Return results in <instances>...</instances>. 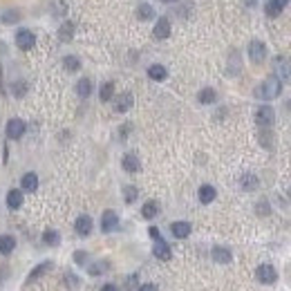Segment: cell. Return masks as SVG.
<instances>
[{
	"mask_svg": "<svg viewBox=\"0 0 291 291\" xmlns=\"http://www.w3.org/2000/svg\"><path fill=\"white\" fill-rule=\"evenodd\" d=\"M20 18H23V14H20L16 7H9V9H5L0 14V23L2 25H16Z\"/></svg>",
	"mask_w": 291,
	"mask_h": 291,
	"instance_id": "cell-23",
	"label": "cell"
},
{
	"mask_svg": "<svg viewBox=\"0 0 291 291\" xmlns=\"http://www.w3.org/2000/svg\"><path fill=\"white\" fill-rule=\"evenodd\" d=\"M11 92H14V97H16V99H23L25 94H27V83H25V81H16V83H11Z\"/></svg>",
	"mask_w": 291,
	"mask_h": 291,
	"instance_id": "cell-36",
	"label": "cell"
},
{
	"mask_svg": "<svg viewBox=\"0 0 291 291\" xmlns=\"http://www.w3.org/2000/svg\"><path fill=\"white\" fill-rule=\"evenodd\" d=\"M76 94L81 99L90 97V94H92V81H90V78H81V81L76 83Z\"/></svg>",
	"mask_w": 291,
	"mask_h": 291,
	"instance_id": "cell-31",
	"label": "cell"
},
{
	"mask_svg": "<svg viewBox=\"0 0 291 291\" xmlns=\"http://www.w3.org/2000/svg\"><path fill=\"white\" fill-rule=\"evenodd\" d=\"M108 269H110V262L108 260H99V262H92V264H87V273L92 278L101 276V273H106Z\"/></svg>",
	"mask_w": 291,
	"mask_h": 291,
	"instance_id": "cell-26",
	"label": "cell"
},
{
	"mask_svg": "<svg viewBox=\"0 0 291 291\" xmlns=\"http://www.w3.org/2000/svg\"><path fill=\"white\" fill-rule=\"evenodd\" d=\"M255 278H257V282H262V285H276L278 271H276L273 264H260V267L255 269Z\"/></svg>",
	"mask_w": 291,
	"mask_h": 291,
	"instance_id": "cell-3",
	"label": "cell"
},
{
	"mask_svg": "<svg viewBox=\"0 0 291 291\" xmlns=\"http://www.w3.org/2000/svg\"><path fill=\"white\" fill-rule=\"evenodd\" d=\"M72 260L76 262L78 267H87V264H90V255H87V251H74Z\"/></svg>",
	"mask_w": 291,
	"mask_h": 291,
	"instance_id": "cell-37",
	"label": "cell"
},
{
	"mask_svg": "<svg viewBox=\"0 0 291 291\" xmlns=\"http://www.w3.org/2000/svg\"><path fill=\"white\" fill-rule=\"evenodd\" d=\"M74 32H76V25H74L72 20H65V23L58 27V40H61V43H70V40L74 38Z\"/></svg>",
	"mask_w": 291,
	"mask_h": 291,
	"instance_id": "cell-19",
	"label": "cell"
},
{
	"mask_svg": "<svg viewBox=\"0 0 291 291\" xmlns=\"http://www.w3.org/2000/svg\"><path fill=\"white\" fill-rule=\"evenodd\" d=\"M25 130H27V126H25V121L23 119H18V116H14V119H9L7 121V126H5V135H7V139H20V137L25 135Z\"/></svg>",
	"mask_w": 291,
	"mask_h": 291,
	"instance_id": "cell-4",
	"label": "cell"
},
{
	"mask_svg": "<svg viewBox=\"0 0 291 291\" xmlns=\"http://www.w3.org/2000/svg\"><path fill=\"white\" fill-rule=\"evenodd\" d=\"M43 244L45 247H58V244H61V235H58V231H54V228H45L43 231Z\"/></svg>",
	"mask_w": 291,
	"mask_h": 291,
	"instance_id": "cell-29",
	"label": "cell"
},
{
	"mask_svg": "<svg viewBox=\"0 0 291 291\" xmlns=\"http://www.w3.org/2000/svg\"><path fill=\"white\" fill-rule=\"evenodd\" d=\"M255 211H257V215H269L271 213V206H269L267 199H260V202L255 204Z\"/></svg>",
	"mask_w": 291,
	"mask_h": 291,
	"instance_id": "cell-38",
	"label": "cell"
},
{
	"mask_svg": "<svg viewBox=\"0 0 291 291\" xmlns=\"http://www.w3.org/2000/svg\"><path fill=\"white\" fill-rule=\"evenodd\" d=\"M255 121H257V126H262V128L273 126V121H276V110H273L271 106H260L255 110Z\"/></svg>",
	"mask_w": 291,
	"mask_h": 291,
	"instance_id": "cell-5",
	"label": "cell"
},
{
	"mask_svg": "<svg viewBox=\"0 0 291 291\" xmlns=\"http://www.w3.org/2000/svg\"><path fill=\"white\" fill-rule=\"evenodd\" d=\"M197 197H199V202H202V204H211L215 197H218V190H215V186L204 184V186H199Z\"/></svg>",
	"mask_w": 291,
	"mask_h": 291,
	"instance_id": "cell-22",
	"label": "cell"
},
{
	"mask_svg": "<svg viewBox=\"0 0 291 291\" xmlns=\"http://www.w3.org/2000/svg\"><path fill=\"white\" fill-rule=\"evenodd\" d=\"M289 195H291V188H289Z\"/></svg>",
	"mask_w": 291,
	"mask_h": 291,
	"instance_id": "cell-45",
	"label": "cell"
},
{
	"mask_svg": "<svg viewBox=\"0 0 291 291\" xmlns=\"http://www.w3.org/2000/svg\"><path fill=\"white\" fill-rule=\"evenodd\" d=\"M54 269V262L52 260H45V262H38V264H36L34 269H32V271L27 273V285H32V282H36L38 280V278H43L45 273H49Z\"/></svg>",
	"mask_w": 291,
	"mask_h": 291,
	"instance_id": "cell-9",
	"label": "cell"
},
{
	"mask_svg": "<svg viewBox=\"0 0 291 291\" xmlns=\"http://www.w3.org/2000/svg\"><path fill=\"white\" fill-rule=\"evenodd\" d=\"M273 70H276V78L287 81V78L291 76V61L287 56H276V61H273Z\"/></svg>",
	"mask_w": 291,
	"mask_h": 291,
	"instance_id": "cell-7",
	"label": "cell"
},
{
	"mask_svg": "<svg viewBox=\"0 0 291 291\" xmlns=\"http://www.w3.org/2000/svg\"><path fill=\"white\" fill-rule=\"evenodd\" d=\"M121 166H123L126 173H139L141 170V161H139V157H137L135 152H126L123 159H121Z\"/></svg>",
	"mask_w": 291,
	"mask_h": 291,
	"instance_id": "cell-17",
	"label": "cell"
},
{
	"mask_svg": "<svg viewBox=\"0 0 291 291\" xmlns=\"http://www.w3.org/2000/svg\"><path fill=\"white\" fill-rule=\"evenodd\" d=\"M148 235H150V238H152V240L161 238V233H159V228H157V226H150V228H148Z\"/></svg>",
	"mask_w": 291,
	"mask_h": 291,
	"instance_id": "cell-41",
	"label": "cell"
},
{
	"mask_svg": "<svg viewBox=\"0 0 291 291\" xmlns=\"http://www.w3.org/2000/svg\"><path fill=\"white\" fill-rule=\"evenodd\" d=\"M5 202H7V209L9 211H18L20 206H23V202H25V193L20 188H11L9 193H7Z\"/></svg>",
	"mask_w": 291,
	"mask_h": 291,
	"instance_id": "cell-13",
	"label": "cell"
},
{
	"mask_svg": "<svg viewBox=\"0 0 291 291\" xmlns=\"http://www.w3.org/2000/svg\"><path fill=\"white\" fill-rule=\"evenodd\" d=\"M128 130H130V126H123V128H121V137H123V139L128 137Z\"/></svg>",
	"mask_w": 291,
	"mask_h": 291,
	"instance_id": "cell-43",
	"label": "cell"
},
{
	"mask_svg": "<svg viewBox=\"0 0 291 291\" xmlns=\"http://www.w3.org/2000/svg\"><path fill=\"white\" fill-rule=\"evenodd\" d=\"M240 70H242V63H240V54L233 49V52H231V61H228V74H231V76H238Z\"/></svg>",
	"mask_w": 291,
	"mask_h": 291,
	"instance_id": "cell-32",
	"label": "cell"
},
{
	"mask_svg": "<svg viewBox=\"0 0 291 291\" xmlns=\"http://www.w3.org/2000/svg\"><path fill=\"white\" fill-rule=\"evenodd\" d=\"M92 228H94V222L90 215H78L76 222H74V231H76L81 238H87V235L92 233Z\"/></svg>",
	"mask_w": 291,
	"mask_h": 291,
	"instance_id": "cell-10",
	"label": "cell"
},
{
	"mask_svg": "<svg viewBox=\"0 0 291 291\" xmlns=\"http://www.w3.org/2000/svg\"><path fill=\"white\" fill-rule=\"evenodd\" d=\"M157 213H159V204L155 202V199H148V202L141 206V215H144L146 219H152L157 218Z\"/></svg>",
	"mask_w": 291,
	"mask_h": 291,
	"instance_id": "cell-28",
	"label": "cell"
},
{
	"mask_svg": "<svg viewBox=\"0 0 291 291\" xmlns=\"http://www.w3.org/2000/svg\"><path fill=\"white\" fill-rule=\"evenodd\" d=\"M152 36H155V38H159V40H164V38H168V36H170V20L166 18V16H161V18L157 20L155 29H152Z\"/></svg>",
	"mask_w": 291,
	"mask_h": 291,
	"instance_id": "cell-18",
	"label": "cell"
},
{
	"mask_svg": "<svg viewBox=\"0 0 291 291\" xmlns=\"http://www.w3.org/2000/svg\"><path fill=\"white\" fill-rule=\"evenodd\" d=\"M139 291H159V287L152 285V282H146V285L139 287Z\"/></svg>",
	"mask_w": 291,
	"mask_h": 291,
	"instance_id": "cell-40",
	"label": "cell"
},
{
	"mask_svg": "<svg viewBox=\"0 0 291 291\" xmlns=\"http://www.w3.org/2000/svg\"><path fill=\"white\" fill-rule=\"evenodd\" d=\"M190 231H193V226H190L188 222H184V219H180V222H173L170 224V233H173L177 240H186L190 235Z\"/></svg>",
	"mask_w": 291,
	"mask_h": 291,
	"instance_id": "cell-15",
	"label": "cell"
},
{
	"mask_svg": "<svg viewBox=\"0 0 291 291\" xmlns=\"http://www.w3.org/2000/svg\"><path fill=\"white\" fill-rule=\"evenodd\" d=\"M280 92H282V81L276 76H267L255 87V97L260 101H273V99L280 97Z\"/></svg>",
	"mask_w": 291,
	"mask_h": 291,
	"instance_id": "cell-1",
	"label": "cell"
},
{
	"mask_svg": "<svg viewBox=\"0 0 291 291\" xmlns=\"http://www.w3.org/2000/svg\"><path fill=\"white\" fill-rule=\"evenodd\" d=\"M16 249V238L9 233H2L0 235V255H11Z\"/></svg>",
	"mask_w": 291,
	"mask_h": 291,
	"instance_id": "cell-21",
	"label": "cell"
},
{
	"mask_svg": "<svg viewBox=\"0 0 291 291\" xmlns=\"http://www.w3.org/2000/svg\"><path fill=\"white\" fill-rule=\"evenodd\" d=\"M132 103H135V97H132L130 92H123V94H119V97H116V101H114V110L116 112H128L132 108Z\"/></svg>",
	"mask_w": 291,
	"mask_h": 291,
	"instance_id": "cell-20",
	"label": "cell"
},
{
	"mask_svg": "<svg viewBox=\"0 0 291 291\" xmlns=\"http://www.w3.org/2000/svg\"><path fill=\"white\" fill-rule=\"evenodd\" d=\"M249 58H251L255 65H260L264 58H267V45L262 40H251L249 43Z\"/></svg>",
	"mask_w": 291,
	"mask_h": 291,
	"instance_id": "cell-6",
	"label": "cell"
},
{
	"mask_svg": "<svg viewBox=\"0 0 291 291\" xmlns=\"http://www.w3.org/2000/svg\"><path fill=\"white\" fill-rule=\"evenodd\" d=\"M101 291H119V287L112 285V282H108V285H103V287H101Z\"/></svg>",
	"mask_w": 291,
	"mask_h": 291,
	"instance_id": "cell-42",
	"label": "cell"
},
{
	"mask_svg": "<svg viewBox=\"0 0 291 291\" xmlns=\"http://www.w3.org/2000/svg\"><path fill=\"white\" fill-rule=\"evenodd\" d=\"M152 255H155L157 260H164V262L173 257V251H170L168 242H166L164 238H157V240H155V247H152Z\"/></svg>",
	"mask_w": 291,
	"mask_h": 291,
	"instance_id": "cell-11",
	"label": "cell"
},
{
	"mask_svg": "<svg viewBox=\"0 0 291 291\" xmlns=\"http://www.w3.org/2000/svg\"><path fill=\"white\" fill-rule=\"evenodd\" d=\"M137 18L139 20H152L155 18V7L148 5V2H141V5L137 7Z\"/></svg>",
	"mask_w": 291,
	"mask_h": 291,
	"instance_id": "cell-30",
	"label": "cell"
},
{
	"mask_svg": "<svg viewBox=\"0 0 291 291\" xmlns=\"http://www.w3.org/2000/svg\"><path fill=\"white\" fill-rule=\"evenodd\" d=\"M148 76L152 78V81H166V78H168V70L164 68V65H159V63H155V65H150V68H148Z\"/></svg>",
	"mask_w": 291,
	"mask_h": 291,
	"instance_id": "cell-25",
	"label": "cell"
},
{
	"mask_svg": "<svg viewBox=\"0 0 291 291\" xmlns=\"http://www.w3.org/2000/svg\"><path fill=\"white\" fill-rule=\"evenodd\" d=\"M65 280H68V285H70V289H76V287H78V278L76 276H74V273H65Z\"/></svg>",
	"mask_w": 291,
	"mask_h": 291,
	"instance_id": "cell-39",
	"label": "cell"
},
{
	"mask_svg": "<svg viewBox=\"0 0 291 291\" xmlns=\"http://www.w3.org/2000/svg\"><path fill=\"white\" fill-rule=\"evenodd\" d=\"M137 197H139V188H137V186H132V184L123 186V202H126V204H135Z\"/></svg>",
	"mask_w": 291,
	"mask_h": 291,
	"instance_id": "cell-34",
	"label": "cell"
},
{
	"mask_svg": "<svg viewBox=\"0 0 291 291\" xmlns=\"http://www.w3.org/2000/svg\"><path fill=\"white\" fill-rule=\"evenodd\" d=\"M16 45H18V49H23V52H27V49H34L36 45V34L32 32V29H18L16 32Z\"/></svg>",
	"mask_w": 291,
	"mask_h": 291,
	"instance_id": "cell-2",
	"label": "cell"
},
{
	"mask_svg": "<svg viewBox=\"0 0 291 291\" xmlns=\"http://www.w3.org/2000/svg\"><path fill=\"white\" fill-rule=\"evenodd\" d=\"M287 5H289V0H267V5H264V14H267L269 18H278Z\"/></svg>",
	"mask_w": 291,
	"mask_h": 291,
	"instance_id": "cell-14",
	"label": "cell"
},
{
	"mask_svg": "<svg viewBox=\"0 0 291 291\" xmlns=\"http://www.w3.org/2000/svg\"><path fill=\"white\" fill-rule=\"evenodd\" d=\"M20 190H23V193H36V190H38V175L25 173L23 177H20Z\"/></svg>",
	"mask_w": 291,
	"mask_h": 291,
	"instance_id": "cell-12",
	"label": "cell"
},
{
	"mask_svg": "<svg viewBox=\"0 0 291 291\" xmlns=\"http://www.w3.org/2000/svg\"><path fill=\"white\" fill-rule=\"evenodd\" d=\"M257 184H260V182H257V177L253 173H244L242 177H240V186H242V190H249V193H251V190L257 188Z\"/></svg>",
	"mask_w": 291,
	"mask_h": 291,
	"instance_id": "cell-27",
	"label": "cell"
},
{
	"mask_svg": "<svg viewBox=\"0 0 291 291\" xmlns=\"http://www.w3.org/2000/svg\"><path fill=\"white\" fill-rule=\"evenodd\" d=\"M161 2H166V5H170V2H177V0H161Z\"/></svg>",
	"mask_w": 291,
	"mask_h": 291,
	"instance_id": "cell-44",
	"label": "cell"
},
{
	"mask_svg": "<svg viewBox=\"0 0 291 291\" xmlns=\"http://www.w3.org/2000/svg\"><path fill=\"white\" fill-rule=\"evenodd\" d=\"M211 257H213V262H218V264H231L233 253H231V249H226V247H213Z\"/></svg>",
	"mask_w": 291,
	"mask_h": 291,
	"instance_id": "cell-16",
	"label": "cell"
},
{
	"mask_svg": "<svg viewBox=\"0 0 291 291\" xmlns=\"http://www.w3.org/2000/svg\"><path fill=\"white\" fill-rule=\"evenodd\" d=\"M197 101L202 103V106H211V103L218 101V92H215L213 87H204V90H199Z\"/></svg>",
	"mask_w": 291,
	"mask_h": 291,
	"instance_id": "cell-24",
	"label": "cell"
},
{
	"mask_svg": "<svg viewBox=\"0 0 291 291\" xmlns=\"http://www.w3.org/2000/svg\"><path fill=\"white\" fill-rule=\"evenodd\" d=\"M99 97H101V101H103V103L112 101V97H114V83H112V81L103 83L101 90H99Z\"/></svg>",
	"mask_w": 291,
	"mask_h": 291,
	"instance_id": "cell-33",
	"label": "cell"
},
{
	"mask_svg": "<svg viewBox=\"0 0 291 291\" xmlns=\"http://www.w3.org/2000/svg\"><path fill=\"white\" fill-rule=\"evenodd\" d=\"M63 68L68 70V72H78L81 70V61H78V56H63Z\"/></svg>",
	"mask_w": 291,
	"mask_h": 291,
	"instance_id": "cell-35",
	"label": "cell"
},
{
	"mask_svg": "<svg viewBox=\"0 0 291 291\" xmlns=\"http://www.w3.org/2000/svg\"><path fill=\"white\" fill-rule=\"evenodd\" d=\"M119 228V215H116V211H103L101 215V231L103 233H112Z\"/></svg>",
	"mask_w": 291,
	"mask_h": 291,
	"instance_id": "cell-8",
	"label": "cell"
}]
</instances>
